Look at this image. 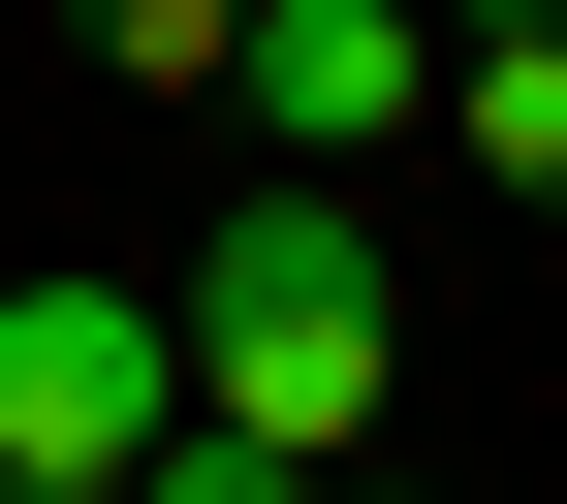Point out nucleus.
I'll use <instances>...</instances> for the list:
<instances>
[{"mask_svg": "<svg viewBox=\"0 0 567 504\" xmlns=\"http://www.w3.org/2000/svg\"><path fill=\"white\" fill-rule=\"evenodd\" d=\"M158 410H189L158 284H0V473H126Z\"/></svg>", "mask_w": 567, "mask_h": 504, "instance_id": "2", "label": "nucleus"}, {"mask_svg": "<svg viewBox=\"0 0 567 504\" xmlns=\"http://www.w3.org/2000/svg\"><path fill=\"white\" fill-rule=\"evenodd\" d=\"M221 95H252V126H284V158H316V189H347V158H379V126H410V95H442V32H410V0H221Z\"/></svg>", "mask_w": 567, "mask_h": 504, "instance_id": "3", "label": "nucleus"}, {"mask_svg": "<svg viewBox=\"0 0 567 504\" xmlns=\"http://www.w3.org/2000/svg\"><path fill=\"white\" fill-rule=\"evenodd\" d=\"M158 347H189V410H221V442H284V473H347V442H379V347H410V316H379V222H347V189L284 158L252 222L189 253V316H158Z\"/></svg>", "mask_w": 567, "mask_h": 504, "instance_id": "1", "label": "nucleus"}, {"mask_svg": "<svg viewBox=\"0 0 567 504\" xmlns=\"http://www.w3.org/2000/svg\"><path fill=\"white\" fill-rule=\"evenodd\" d=\"M410 126H473L505 189H567V32H442V95H410Z\"/></svg>", "mask_w": 567, "mask_h": 504, "instance_id": "4", "label": "nucleus"}, {"mask_svg": "<svg viewBox=\"0 0 567 504\" xmlns=\"http://www.w3.org/2000/svg\"><path fill=\"white\" fill-rule=\"evenodd\" d=\"M95 63L126 95H221V0H95Z\"/></svg>", "mask_w": 567, "mask_h": 504, "instance_id": "6", "label": "nucleus"}, {"mask_svg": "<svg viewBox=\"0 0 567 504\" xmlns=\"http://www.w3.org/2000/svg\"><path fill=\"white\" fill-rule=\"evenodd\" d=\"M95 504H316V473H284V442H221V410H158V442H126Z\"/></svg>", "mask_w": 567, "mask_h": 504, "instance_id": "5", "label": "nucleus"}, {"mask_svg": "<svg viewBox=\"0 0 567 504\" xmlns=\"http://www.w3.org/2000/svg\"><path fill=\"white\" fill-rule=\"evenodd\" d=\"M347 504H442V473H347Z\"/></svg>", "mask_w": 567, "mask_h": 504, "instance_id": "8", "label": "nucleus"}, {"mask_svg": "<svg viewBox=\"0 0 567 504\" xmlns=\"http://www.w3.org/2000/svg\"><path fill=\"white\" fill-rule=\"evenodd\" d=\"M0 504H95V473H0Z\"/></svg>", "mask_w": 567, "mask_h": 504, "instance_id": "7", "label": "nucleus"}]
</instances>
